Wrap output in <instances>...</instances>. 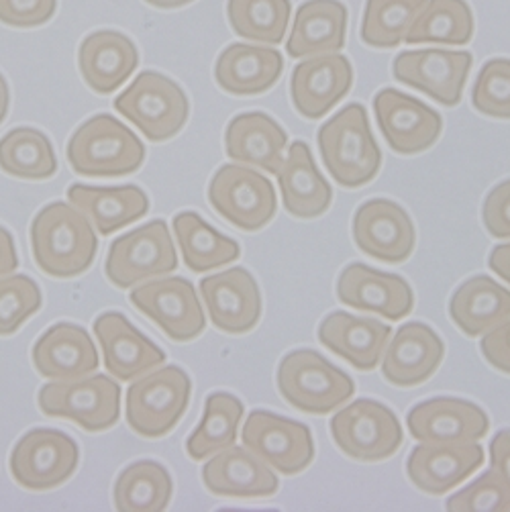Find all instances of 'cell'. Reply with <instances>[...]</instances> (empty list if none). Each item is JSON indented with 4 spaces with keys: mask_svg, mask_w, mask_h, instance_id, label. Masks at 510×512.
Listing matches in <instances>:
<instances>
[{
    "mask_svg": "<svg viewBox=\"0 0 510 512\" xmlns=\"http://www.w3.org/2000/svg\"><path fill=\"white\" fill-rule=\"evenodd\" d=\"M449 315L464 335H486L510 319V292L488 276H474L453 292Z\"/></svg>",
    "mask_w": 510,
    "mask_h": 512,
    "instance_id": "33",
    "label": "cell"
},
{
    "mask_svg": "<svg viewBox=\"0 0 510 512\" xmlns=\"http://www.w3.org/2000/svg\"><path fill=\"white\" fill-rule=\"evenodd\" d=\"M470 51L419 49L402 51L394 58V78L408 88H417L443 107H457L472 70Z\"/></svg>",
    "mask_w": 510,
    "mask_h": 512,
    "instance_id": "13",
    "label": "cell"
},
{
    "mask_svg": "<svg viewBox=\"0 0 510 512\" xmlns=\"http://www.w3.org/2000/svg\"><path fill=\"white\" fill-rule=\"evenodd\" d=\"M172 478L158 462L131 464L115 482V508L119 512H160L172 500Z\"/></svg>",
    "mask_w": 510,
    "mask_h": 512,
    "instance_id": "37",
    "label": "cell"
},
{
    "mask_svg": "<svg viewBox=\"0 0 510 512\" xmlns=\"http://www.w3.org/2000/svg\"><path fill=\"white\" fill-rule=\"evenodd\" d=\"M474 29V13L466 0H429L404 41L466 45L474 39Z\"/></svg>",
    "mask_w": 510,
    "mask_h": 512,
    "instance_id": "38",
    "label": "cell"
},
{
    "mask_svg": "<svg viewBox=\"0 0 510 512\" xmlns=\"http://www.w3.org/2000/svg\"><path fill=\"white\" fill-rule=\"evenodd\" d=\"M486 231L496 239H510V180L494 186L482 207Z\"/></svg>",
    "mask_w": 510,
    "mask_h": 512,
    "instance_id": "45",
    "label": "cell"
},
{
    "mask_svg": "<svg viewBox=\"0 0 510 512\" xmlns=\"http://www.w3.org/2000/svg\"><path fill=\"white\" fill-rule=\"evenodd\" d=\"M174 233L182 251V260L192 272H209L239 260V243L202 221L196 213L174 217Z\"/></svg>",
    "mask_w": 510,
    "mask_h": 512,
    "instance_id": "34",
    "label": "cell"
},
{
    "mask_svg": "<svg viewBox=\"0 0 510 512\" xmlns=\"http://www.w3.org/2000/svg\"><path fill=\"white\" fill-rule=\"evenodd\" d=\"M68 200L100 235H113L115 231L143 219L149 211V198L139 186L98 188L74 184L68 190Z\"/></svg>",
    "mask_w": 510,
    "mask_h": 512,
    "instance_id": "32",
    "label": "cell"
},
{
    "mask_svg": "<svg viewBox=\"0 0 510 512\" xmlns=\"http://www.w3.org/2000/svg\"><path fill=\"white\" fill-rule=\"evenodd\" d=\"M213 325L229 335L249 333L262 319V292L245 268H229L200 282Z\"/></svg>",
    "mask_w": 510,
    "mask_h": 512,
    "instance_id": "17",
    "label": "cell"
},
{
    "mask_svg": "<svg viewBox=\"0 0 510 512\" xmlns=\"http://www.w3.org/2000/svg\"><path fill=\"white\" fill-rule=\"evenodd\" d=\"M429 0H368L362 21V39L376 49L400 45Z\"/></svg>",
    "mask_w": 510,
    "mask_h": 512,
    "instance_id": "40",
    "label": "cell"
},
{
    "mask_svg": "<svg viewBox=\"0 0 510 512\" xmlns=\"http://www.w3.org/2000/svg\"><path fill=\"white\" fill-rule=\"evenodd\" d=\"M490 470L510 488V429L500 431L490 441Z\"/></svg>",
    "mask_w": 510,
    "mask_h": 512,
    "instance_id": "47",
    "label": "cell"
},
{
    "mask_svg": "<svg viewBox=\"0 0 510 512\" xmlns=\"http://www.w3.org/2000/svg\"><path fill=\"white\" fill-rule=\"evenodd\" d=\"M213 209L233 227L253 233L264 229L278 211L274 184L258 170L227 164L209 184Z\"/></svg>",
    "mask_w": 510,
    "mask_h": 512,
    "instance_id": "9",
    "label": "cell"
},
{
    "mask_svg": "<svg viewBox=\"0 0 510 512\" xmlns=\"http://www.w3.org/2000/svg\"><path fill=\"white\" fill-rule=\"evenodd\" d=\"M241 439L243 447L284 476L304 472L315 459L311 429L270 411L249 413Z\"/></svg>",
    "mask_w": 510,
    "mask_h": 512,
    "instance_id": "12",
    "label": "cell"
},
{
    "mask_svg": "<svg viewBox=\"0 0 510 512\" xmlns=\"http://www.w3.org/2000/svg\"><path fill=\"white\" fill-rule=\"evenodd\" d=\"M406 425L421 443H478L490 431V419L480 406L449 396L417 404Z\"/></svg>",
    "mask_w": 510,
    "mask_h": 512,
    "instance_id": "20",
    "label": "cell"
},
{
    "mask_svg": "<svg viewBox=\"0 0 510 512\" xmlns=\"http://www.w3.org/2000/svg\"><path fill=\"white\" fill-rule=\"evenodd\" d=\"M41 309V290L29 276L0 278V335H13Z\"/></svg>",
    "mask_w": 510,
    "mask_h": 512,
    "instance_id": "41",
    "label": "cell"
},
{
    "mask_svg": "<svg viewBox=\"0 0 510 512\" xmlns=\"http://www.w3.org/2000/svg\"><path fill=\"white\" fill-rule=\"evenodd\" d=\"M115 109L153 143L176 137L190 115L186 92L160 72L139 74L117 96Z\"/></svg>",
    "mask_w": 510,
    "mask_h": 512,
    "instance_id": "6",
    "label": "cell"
},
{
    "mask_svg": "<svg viewBox=\"0 0 510 512\" xmlns=\"http://www.w3.org/2000/svg\"><path fill=\"white\" fill-rule=\"evenodd\" d=\"M31 249L37 268L51 278L84 274L98 251V237L72 204L51 202L31 223Z\"/></svg>",
    "mask_w": 510,
    "mask_h": 512,
    "instance_id": "1",
    "label": "cell"
},
{
    "mask_svg": "<svg viewBox=\"0 0 510 512\" xmlns=\"http://www.w3.org/2000/svg\"><path fill=\"white\" fill-rule=\"evenodd\" d=\"M353 84V68L345 56L325 54L300 62L290 80L294 109L304 119H323Z\"/></svg>",
    "mask_w": 510,
    "mask_h": 512,
    "instance_id": "22",
    "label": "cell"
},
{
    "mask_svg": "<svg viewBox=\"0 0 510 512\" xmlns=\"http://www.w3.org/2000/svg\"><path fill=\"white\" fill-rule=\"evenodd\" d=\"M445 345L425 323L402 325L388 343L382 360V376L398 388L427 382L443 362Z\"/></svg>",
    "mask_w": 510,
    "mask_h": 512,
    "instance_id": "23",
    "label": "cell"
},
{
    "mask_svg": "<svg viewBox=\"0 0 510 512\" xmlns=\"http://www.w3.org/2000/svg\"><path fill=\"white\" fill-rule=\"evenodd\" d=\"M337 296L351 309L374 313L388 321H400L413 313L415 294L402 276L349 264L337 280Z\"/></svg>",
    "mask_w": 510,
    "mask_h": 512,
    "instance_id": "18",
    "label": "cell"
},
{
    "mask_svg": "<svg viewBox=\"0 0 510 512\" xmlns=\"http://www.w3.org/2000/svg\"><path fill=\"white\" fill-rule=\"evenodd\" d=\"M374 111L386 143L400 156H415L433 147L441 137V115L425 102L394 88L376 94Z\"/></svg>",
    "mask_w": 510,
    "mask_h": 512,
    "instance_id": "16",
    "label": "cell"
},
{
    "mask_svg": "<svg viewBox=\"0 0 510 512\" xmlns=\"http://www.w3.org/2000/svg\"><path fill=\"white\" fill-rule=\"evenodd\" d=\"M243 421V402L227 392H215L204 402V415L196 431L186 439V451L194 462L235 445Z\"/></svg>",
    "mask_w": 510,
    "mask_h": 512,
    "instance_id": "35",
    "label": "cell"
},
{
    "mask_svg": "<svg viewBox=\"0 0 510 512\" xmlns=\"http://www.w3.org/2000/svg\"><path fill=\"white\" fill-rule=\"evenodd\" d=\"M9 102H11V94H9V84L5 80V76L0 74V123L7 119L9 113Z\"/></svg>",
    "mask_w": 510,
    "mask_h": 512,
    "instance_id": "50",
    "label": "cell"
},
{
    "mask_svg": "<svg viewBox=\"0 0 510 512\" xmlns=\"http://www.w3.org/2000/svg\"><path fill=\"white\" fill-rule=\"evenodd\" d=\"M202 482L215 496L268 498L280 488L278 476L247 447L231 445L202 468Z\"/></svg>",
    "mask_w": 510,
    "mask_h": 512,
    "instance_id": "24",
    "label": "cell"
},
{
    "mask_svg": "<svg viewBox=\"0 0 510 512\" xmlns=\"http://www.w3.org/2000/svg\"><path fill=\"white\" fill-rule=\"evenodd\" d=\"M488 266H490V270H492L496 276H500L506 284H510V243L496 245V247L490 251Z\"/></svg>",
    "mask_w": 510,
    "mask_h": 512,
    "instance_id": "49",
    "label": "cell"
},
{
    "mask_svg": "<svg viewBox=\"0 0 510 512\" xmlns=\"http://www.w3.org/2000/svg\"><path fill=\"white\" fill-rule=\"evenodd\" d=\"M19 268V258H17V249L13 235L0 227V278L13 274Z\"/></svg>",
    "mask_w": 510,
    "mask_h": 512,
    "instance_id": "48",
    "label": "cell"
},
{
    "mask_svg": "<svg viewBox=\"0 0 510 512\" xmlns=\"http://www.w3.org/2000/svg\"><path fill=\"white\" fill-rule=\"evenodd\" d=\"M139 66L133 39L125 33L102 29L90 33L78 51V68L90 90L111 94L121 88Z\"/></svg>",
    "mask_w": 510,
    "mask_h": 512,
    "instance_id": "26",
    "label": "cell"
},
{
    "mask_svg": "<svg viewBox=\"0 0 510 512\" xmlns=\"http://www.w3.org/2000/svg\"><path fill=\"white\" fill-rule=\"evenodd\" d=\"M129 300L172 341H192L207 327L196 288L186 278L174 276L141 284L131 290Z\"/></svg>",
    "mask_w": 510,
    "mask_h": 512,
    "instance_id": "14",
    "label": "cell"
},
{
    "mask_svg": "<svg viewBox=\"0 0 510 512\" xmlns=\"http://www.w3.org/2000/svg\"><path fill=\"white\" fill-rule=\"evenodd\" d=\"M80 462L76 441L54 429H33L15 445L9 468L19 486L45 492L70 480Z\"/></svg>",
    "mask_w": 510,
    "mask_h": 512,
    "instance_id": "11",
    "label": "cell"
},
{
    "mask_svg": "<svg viewBox=\"0 0 510 512\" xmlns=\"http://www.w3.org/2000/svg\"><path fill=\"white\" fill-rule=\"evenodd\" d=\"M472 105L486 117L510 119V60L494 58L478 72Z\"/></svg>",
    "mask_w": 510,
    "mask_h": 512,
    "instance_id": "42",
    "label": "cell"
},
{
    "mask_svg": "<svg viewBox=\"0 0 510 512\" xmlns=\"http://www.w3.org/2000/svg\"><path fill=\"white\" fill-rule=\"evenodd\" d=\"M278 176L284 209L294 219H317L331 207L333 190L304 141L290 145Z\"/></svg>",
    "mask_w": 510,
    "mask_h": 512,
    "instance_id": "29",
    "label": "cell"
},
{
    "mask_svg": "<svg viewBox=\"0 0 510 512\" xmlns=\"http://www.w3.org/2000/svg\"><path fill=\"white\" fill-rule=\"evenodd\" d=\"M323 164L343 188L372 182L382 166V151L372 135L364 105H347L333 115L317 135Z\"/></svg>",
    "mask_w": 510,
    "mask_h": 512,
    "instance_id": "2",
    "label": "cell"
},
{
    "mask_svg": "<svg viewBox=\"0 0 510 512\" xmlns=\"http://www.w3.org/2000/svg\"><path fill=\"white\" fill-rule=\"evenodd\" d=\"M176 268L178 253L164 221H151L115 239L105 262V274L117 288H131Z\"/></svg>",
    "mask_w": 510,
    "mask_h": 512,
    "instance_id": "10",
    "label": "cell"
},
{
    "mask_svg": "<svg viewBox=\"0 0 510 512\" xmlns=\"http://www.w3.org/2000/svg\"><path fill=\"white\" fill-rule=\"evenodd\" d=\"M58 0H0V23L31 29L45 25L56 15Z\"/></svg>",
    "mask_w": 510,
    "mask_h": 512,
    "instance_id": "44",
    "label": "cell"
},
{
    "mask_svg": "<svg viewBox=\"0 0 510 512\" xmlns=\"http://www.w3.org/2000/svg\"><path fill=\"white\" fill-rule=\"evenodd\" d=\"M145 3L156 9H180L194 3V0H145Z\"/></svg>",
    "mask_w": 510,
    "mask_h": 512,
    "instance_id": "51",
    "label": "cell"
},
{
    "mask_svg": "<svg viewBox=\"0 0 510 512\" xmlns=\"http://www.w3.org/2000/svg\"><path fill=\"white\" fill-rule=\"evenodd\" d=\"M33 366L47 380H76L98 370V351L82 327L60 323L35 343Z\"/></svg>",
    "mask_w": 510,
    "mask_h": 512,
    "instance_id": "27",
    "label": "cell"
},
{
    "mask_svg": "<svg viewBox=\"0 0 510 512\" xmlns=\"http://www.w3.org/2000/svg\"><path fill=\"white\" fill-rule=\"evenodd\" d=\"M449 512H508L510 510V488L488 470L468 488L459 490L447 500Z\"/></svg>",
    "mask_w": 510,
    "mask_h": 512,
    "instance_id": "43",
    "label": "cell"
},
{
    "mask_svg": "<svg viewBox=\"0 0 510 512\" xmlns=\"http://www.w3.org/2000/svg\"><path fill=\"white\" fill-rule=\"evenodd\" d=\"M390 337L392 329L382 321L355 317L343 311L331 313L319 327V341L360 372H370L380 366Z\"/></svg>",
    "mask_w": 510,
    "mask_h": 512,
    "instance_id": "25",
    "label": "cell"
},
{
    "mask_svg": "<svg viewBox=\"0 0 510 512\" xmlns=\"http://www.w3.org/2000/svg\"><path fill=\"white\" fill-rule=\"evenodd\" d=\"M41 413L68 419L88 433H100L117 425L121 417V386L109 376H84L54 380L39 390Z\"/></svg>",
    "mask_w": 510,
    "mask_h": 512,
    "instance_id": "5",
    "label": "cell"
},
{
    "mask_svg": "<svg viewBox=\"0 0 510 512\" xmlns=\"http://www.w3.org/2000/svg\"><path fill=\"white\" fill-rule=\"evenodd\" d=\"M347 7L339 0H306L296 11L286 43L294 60L337 54L345 47Z\"/></svg>",
    "mask_w": 510,
    "mask_h": 512,
    "instance_id": "28",
    "label": "cell"
},
{
    "mask_svg": "<svg viewBox=\"0 0 510 512\" xmlns=\"http://www.w3.org/2000/svg\"><path fill=\"white\" fill-rule=\"evenodd\" d=\"M337 447L355 462L376 464L392 457L402 445V427L388 406L360 398L331 419Z\"/></svg>",
    "mask_w": 510,
    "mask_h": 512,
    "instance_id": "8",
    "label": "cell"
},
{
    "mask_svg": "<svg viewBox=\"0 0 510 512\" xmlns=\"http://www.w3.org/2000/svg\"><path fill=\"white\" fill-rule=\"evenodd\" d=\"M484 360L498 372L510 376V319L484 335L480 343Z\"/></svg>",
    "mask_w": 510,
    "mask_h": 512,
    "instance_id": "46",
    "label": "cell"
},
{
    "mask_svg": "<svg viewBox=\"0 0 510 512\" xmlns=\"http://www.w3.org/2000/svg\"><path fill=\"white\" fill-rule=\"evenodd\" d=\"M227 15L233 31L249 41L282 43L290 17V0H229Z\"/></svg>",
    "mask_w": 510,
    "mask_h": 512,
    "instance_id": "39",
    "label": "cell"
},
{
    "mask_svg": "<svg viewBox=\"0 0 510 512\" xmlns=\"http://www.w3.org/2000/svg\"><path fill=\"white\" fill-rule=\"evenodd\" d=\"M284 72L280 51L264 45L233 43L221 51L215 66L217 84L235 96L268 92Z\"/></svg>",
    "mask_w": 510,
    "mask_h": 512,
    "instance_id": "31",
    "label": "cell"
},
{
    "mask_svg": "<svg viewBox=\"0 0 510 512\" xmlns=\"http://www.w3.org/2000/svg\"><path fill=\"white\" fill-rule=\"evenodd\" d=\"M282 398L306 415H329L355 392L353 380L313 349H296L278 366Z\"/></svg>",
    "mask_w": 510,
    "mask_h": 512,
    "instance_id": "4",
    "label": "cell"
},
{
    "mask_svg": "<svg viewBox=\"0 0 510 512\" xmlns=\"http://www.w3.org/2000/svg\"><path fill=\"white\" fill-rule=\"evenodd\" d=\"M0 170L21 180H47L58 170L54 145L37 129H13L0 139Z\"/></svg>",
    "mask_w": 510,
    "mask_h": 512,
    "instance_id": "36",
    "label": "cell"
},
{
    "mask_svg": "<svg viewBox=\"0 0 510 512\" xmlns=\"http://www.w3.org/2000/svg\"><path fill=\"white\" fill-rule=\"evenodd\" d=\"M145 160L141 139L111 115L84 121L68 141V162L76 174L117 178L137 172Z\"/></svg>",
    "mask_w": 510,
    "mask_h": 512,
    "instance_id": "3",
    "label": "cell"
},
{
    "mask_svg": "<svg viewBox=\"0 0 510 512\" xmlns=\"http://www.w3.org/2000/svg\"><path fill=\"white\" fill-rule=\"evenodd\" d=\"M192 382L178 366H164L133 380L127 392V423L141 437L168 435L190 404Z\"/></svg>",
    "mask_w": 510,
    "mask_h": 512,
    "instance_id": "7",
    "label": "cell"
},
{
    "mask_svg": "<svg viewBox=\"0 0 510 512\" xmlns=\"http://www.w3.org/2000/svg\"><path fill=\"white\" fill-rule=\"evenodd\" d=\"M105 368L119 382H133L166 364V351L137 331L125 315L105 313L94 321Z\"/></svg>",
    "mask_w": 510,
    "mask_h": 512,
    "instance_id": "21",
    "label": "cell"
},
{
    "mask_svg": "<svg viewBox=\"0 0 510 512\" xmlns=\"http://www.w3.org/2000/svg\"><path fill=\"white\" fill-rule=\"evenodd\" d=\"M353 241L370 258L384 264H402L417 243L413 219L398 202L372 198L353 217Z\"/></svg>",
    "mask_w": 510,
    "mask_h": 512,
    "instance_id": "15",
    "label": "cell"
},
{
    "mask_svg": "<svg viewBox=\"0 0 510 512\" xmlns=\"http://www.w3.org/2000/svg\"><path fill=\"white\" fill-rule=\"evenodd\" d=\"M484 464L478 443H421L406 459V474L421 492L443 496Z\"/></svg>",
    "mask_w": 510,
    "mask_h": 512,
    "instance_id": "19",
    "label": "cell"
},
{
    "mask_svg": "<svg viewBox=\"0 0 510 512\" xmlns=\"http://www.w3.org/2000/svg\"><path fill=\"white\" fill-rule=\"evenodd\" d=\"M288 145L286 131L266 113H241L225 131L227 156L243 166L278 174Z\"/></svg>",
    "mask_w": 510,
    "mask_h": 512,
    "instance_id": "30",
    "label": "cell"
}]
</instances>
